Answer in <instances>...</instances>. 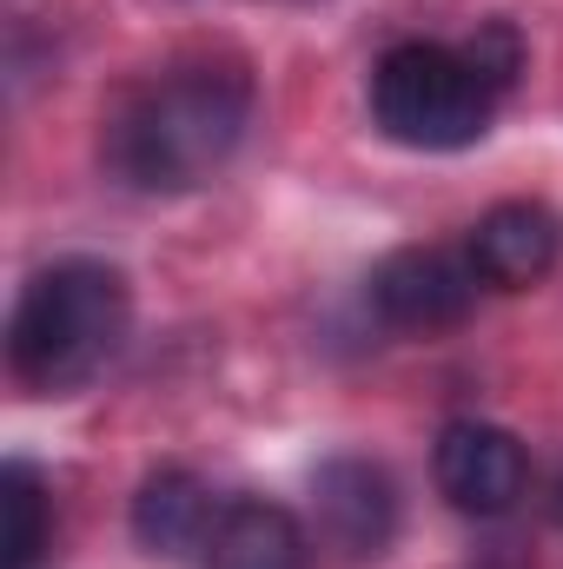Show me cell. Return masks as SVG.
<instances>
[{"label": "cell", "instance_id": "obj_1", "mask_svg": "<svg viewBox=\"0 0 563 569\" xmlns=\"http://www.w3.org/2000/svg\"><path fill=\"white\" fill-rule=\"evenodd\" d=\"M253 73L239 60H186L152 73L107 120V166L140 192L206 186L253 127Z\"/></svg>", "mask_w": 563, "mask_h": 569}, {"label": "cell", "instance_id": "obj_2", "mask_svg": "<svg viewBox=\"0 0 563 569\" xmlns=\"http://www.w3.org/2000/svg\"><path fill=\"white\" fill-rule=\"evenodd\" d=\"M134 291L107 259H53L20 284L7 318V365L27 391L67 398L93 385L127 345Z\"/></svg>", "mask_w": 563, "mask_h": 569}, {"label": "cell", "instance_id": "obj_3", "mask_svg": "<svg viewBox=\"0 0 563 569\" xmlns=\"http://www.w3.org/2000/svg\"><path fill=\"white\" fill-rule=\"evenodd\" d=\"M497 93L457 47L405 40L372 67V127L412 152H457L491 133Z\"/></svg>", "mask_w": 563, "mask_h": 569}, {"label": "cell", "instance_id": "obj_4", "mask_svg": "<svg viewBox=\"0 0 563 569\" xmlns=\"http://www.w3.org/2000/svg\"><path fill=\"white\" fill-rule=\"evenodd\" d=\"M477 266L471 252H444V246H405L392 259H378V272L365 284L372 311L392 325V331H412V338H431V331H451L471 318L477 305Z\"/></svg>", "mask_w": 563, "mask_h": 569}, {"label": "cell", "instance_id": "obj_5", "mask_svg": "<svg viewBox=\"0 0 563 569\" xmlns=\"http://www.w3.org/2000/svg\"><path fill=\"white\" fill-rule=\"evenodd\" d=\"M312 517L325 550H338L345 563H372L398 537V483L372 457H332L312 477Z\"/></svg>", "mask_w": 563, "mask_h": 569}, {"label": "cell", "instance_id": "obj_6", "mask_svg": "<svg viewBox=\"0 0 563 569\" xmlns=\"http://www.w3.org/2000/svg\"><path fill=\"white\" fill-rule=\"evenodd\" d=\"M431 477H437V490H444L451 510H464V517H504L524 497V483H531V457H524V443L504 425L457 418V425L437 430Z\"/></svg>", "mask_w": 563, "mask_h": 569}, {"label": "cell", "instance_id": "obj_7", "mask_svg": "<svg viewBox=\"0 0 563 569\" xmlns=\"http://www.w3.org/2000/svg\"><path fill=\"white\" fill-rule=\"evenodd\" d=\"M471 266L477 279L497 291H524V284L551 279L563 259V219L537 199H504L471 226Z\"/></svg>", "mask_w": 563, "mask_h": 569}, {"label": "cell", "instance_id": "obj_8", "mask_svg": "<svg viewBox=\"0 0 563 569\" xmlns=\"http://www.w3.org/2000/svg\"><path fill=\"white\" fill-rule=\"evenodd\" d=\"M206 569H305V530L279 503L239 497L206 537Z\"/></svg>", "mask_w": 563, "mask_h": 569}, {"label": "cell", "instance_id": "obj_9", "mask_svg": "<svg viewBox=\"0 0 563 569\" xmlns=\"http://www.w3.org/2000/svg\"><path fill=\"white\" fill-rule=\"evenodd\" d=\"M219 510H213V490L192 477V470H152L134 497V537L152 557H186V550H206Z\"/></svg>", "mask_w": 563, "mask_h": 569}, {"label": "cell", "instance_id": "obj_10", "mask_svg": "<svg viewBox=\"0 0 563 569\" xmlns=\"http://www.w3.org/2000/svg\"><path fill=\"white\" fill-rule=\"evenodd\" d=\"M53 543V497L47 477L33 463H7L0 470V569H40Z\"/></svg>", "mask_w": 563, "mask_h": 569}, {"label": "cell", "instance_id": "obj_11", "mask_svg": "<svg viewBox=\"0 0 563 569\" xmlns=\"http://www.w3.org/2000/svg\"><path fill=\"white\" fill-rule=\"evenodd\" d=\"M457 53L477 67V80H484L497 100H504V93L517 87V73H524V33H517L511 20H484V27H477Z\"/></svg>", "mask_w": 563, "mask_h": 569}]
</instances>
